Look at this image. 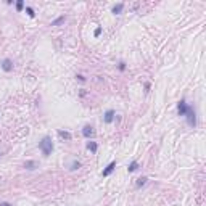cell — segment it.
<instances>
[{
  "label": "cell",
  "instance_id": "obj_1",
  "mask_svg": "<svg viewBox=\"0 0 206 206\" xmlns=\"http://www.w3.org/2000/svg\"><path fill=\"white\" fill-rule=\"evenodd\" d=\"M39 150L42 152L44 156H50L51 154V152H53V142H51V139L49 135H45L39 142Z\"/></svg>",
  "mask_w": 206,
  "mask_h": 206
},
{
  "label": "cell",
  "instance_id": "obj_2",
  "mask_svg": "<svg viewBox=\"0 0 206 206\" xmlns=\"http://www.w3.org/2000/svg\"><path fill=\"white\" fill-rule=\"evenodd\" d=\"M185 118H187V124L190 126V127H195L197 126V111H195V108L192 105L187 106V111H185Z\"/></svg>",
  "mask_w": 206,
  "mask_h": 206
},
{
  "label": "cell",
  "instance_id": "obj_3",
  "mask_svg": "<svg viewBox=\"0 0 206 206\" xmlns=\"http://www.w3.org/2000/svg\"><path fill=\"white\" fill-rule=\"evenodd\" d=\"M187 102H185V98H182V100L177 103V113H179V116H184L185 111H187Z\"/></svg>",
  "mask_w": 206,
  "mask_h": 206
},
{
  "label": "cell",
  "instance_id": "obj_4",
  "mask_svg": "<svg viewBox=\"0 0 206 206\" xmlns=\"http://www.w3.org/2000/svg\"><path fill=\"white\" fill-rule=\"evenodd\" d=\"M114 169H116V161H111V163H109L108 166H106L105 169H103L102 176H103V177H108V176H109V174H111Z\"/></svg>",
  "mask_w": 206,
  "mask_h": 206
},
{
  "label": "cell",
  "instance_id": "obj_5",
  "mask_svg": "<svg viewBox=\"0 0 206 206\" xmlns=\"http://www.w3.org/2000/svg\"><path fill=\"white\" fill-rule=\"evenodd\" d=\"M2 69L5 71V73H10V71H13V61L10 60V58H5V60L2 61Z\"/></svg>",
  "mask_w": 206,
  "mask_h": 206
},
{
  "label": "cell",
  "instance_id": "obj_6",
  "mask_svg": "<svg viewBox=\"0 0 206 206\" xmlns=\"http://www.w3.org/2000/svg\"><path fill=\"white\" fill-rule=\"evenodd\" d=\"M82 135L85 137V139H90V137L95 135V130L92 126H84V129H82Z\"/></svg>",
  "mask_w": 206,
  "mask_h": 206
},
{
  "label": "cell",
  "instance_id": "obj_7",
  "mask_svg": "<svg viewBox=\"0 0 206 206\" xmlns=\"http://www.w3.org/2000/svg\"><path fill=\"white\" fill-rule=\"evenodd\" d=\"M113 119H114V109H108V111L103 114V121H105L106 124H111Z\"/></svg>",
  "mask_w": 206,
  "mask_h": 206
},
{
  "label": "cell",
  "instance_id": "obj_8",
  "mask_svg": "<svg viewBox=\"0 0 206 206\" xmlns=\"http://www.w3.org/2000/svg\"><path fill=\"white\" fill-rule=\"evenodd\" d=\"M87 150L89 152H92V153H97V150H98V145H97V142H87Z\"/></svg>",
  "mask_w": 206,
  "mask_h": 206
},
{
  "label": "cell",
  "instance_id": "obj_9",
  "mask_svg": "<svg viewBox=\"0 0 206 206\" xmlns=\"http://www.w3.org/2000/svg\"><path fill=\"white\" fill-rule=\"evenodd\" d=\"M58 135H60L61 139H64V140H71V139H73L71 132H68V130H58Z\"/></svg>",
  "mask_w": 206,
  "mask_h": 206
},
{
  "label": "cell",
  "instance_id": "obj_10",
  "mask_svg": "<svg viewBox=\"0 0 206 206\" xmlns=\"http://www.w3.org/2000/svg\"><path fill=\"white\" fill-rule=\"evenodd\" d=\"M124 10V3H118V5H114L113 6V10L111 11L114 13V15H121V11Z\"/></svg>",
  "mask_w": 206,
  "mask_h": 206
},
{
  "label": "cell",
  "instance_id": "obj_11",
  "mask_svg": "<svg viewBox=\"0 0 206 206\" xmlns=\"http://www.w3.org/2000/svg\"><path fill=\"white\" fill-rule=\"evenodd\" d=\"M66 21V16L64 15H61V16H58L55 21H51V26H60V24H63V23Z\"/></svg>",
  "mask_w": 206,
  "mask_h": 206
},
{
  "label": "cell",
  "instance_id": "obj_12",
  "mask_svg": "<svg viewBox=\"0 0 206 206\" xmlns=\"http://www.w3.org/2000/svg\"><path fill=\"white\" fill-rule=\"evenodd\" d=\"M24 167H26V169H29V171H32V169H36V167H37V163H36V161H26Z\"/></svg>",
  "mask_w": 206,
  "mask_h": 206
},
{
  "label": "cell",
  "instance_id": "obj_13",
  "mask_svg": "<svg viewBox=\"0 0 206 206\" xmlns=\"http://www.w3.org/2000/svg\"><path fill=\"white\" fill-rule=\"evenodd\" d=\"M137 169H139V163H137V161H132V163L129 164V167H127L129 172H134V171H137Z\"/></svg>",
  "mask_w": 206,
  "mask_h": 206
},
{
  "label": "cell",
  "instance_id": "obj_14",
  "mask_svg": "<svg viewBox=\"0 0 206 206\" xmlns=\"http://www.w3.org/2000/svg\"><path fill=\"white\" fill-rule=\"evenodd\" d=\"M147 180H148L147 177H140V179L137 180V188H139V187H142V185H145V184H147Z\"/></svg>",
  "mask_w": 206,
  "mask_h": 206
},
{
  "label": "cell",
  "instance_id": "obj_15",
  "mask_svg": "<svg viewBox=\"0 0 206 206\" xmlns=\"http://www.w3.org/2000/svg\"><path fill=\"white\" fill-rule=\"evenodd\" d=\"M23 8H24V2H23V0H18V2H16V10H18V11H23Z\"/></svg>",
  "mask_w": 206,
  "mask_h": 206
},
{
  "label": "cell",
  "instance_id": "obj_16",
  "mask_svg": "<svg viewBox=\"0 0 206 206\" xmlns=\"http://www.w3.org/2000/svg\"><path fill=\"white\" fill-rule=\"evenodd\" d=\"M26 13H27L29 18H34V16H36V13H34V10L31 8V6H26Z\"/></svg>",
  "mask_w": 206,
  "mask_h": 206
},
{
  "label": "cell",
  "instance_id": "obj_17",
  "mask_svg": "<svg viewBox=\"0 0 206 206\" xmlns=\"http://www.w3.org/2000/svg\"><path fill=\"white\" fill-rule=\"evenodd\" d=\"M79 167H81V163H79V161H74L73 166H71V171H76V169H79Z\"/></svg>",
  "mask_w": 206,
  "mask_h": 206
},
{
  "label": "cell",
  "instance_id": "obj_18",
  "mask_svg": "<svg viewBox=\"0 0 206 206\" xmlns=\"http://www.w3.org/2000/svg\"><path fill=\"white\" fill-rule=\"evenodd\" d=\"M100 34H102V27H97V29H95V32H94V36H95V37H98Z\"/></svg>",
  "mask_w": 206,
  "mask_h": 206
},
{
  "label": "cell",
  "instance_id": "obj_19",
  "mask_svg": "<svg viewBox=\"0 0 206 206\" xmlns=\"http://www.w3.org/2000/svg\"><path fill=\"white\" fill-rule=\"evenodd\" d=\"M76 77H77V81H79V82H85V77L82 76V74H77Z\"/></svg>",
  "mask_w": 206,
  "mask_h": 206
},
{
  "label": "cell",
  "instance_id": "obj_20",
  "mask_svg": "<svg viewBox=\"0 0 206 206\" xmlns=\"http://www.w3.org/2000/svg\"><path fill=\"white\" fill-rule=\"evenodd\" d=\"M126 69V63H119V71H124Z\"/></svg>",
  "mask_w": 206,
  "mask_h": 206
},
{
  "label": "cell",
  "instance_id": "obj_21",
  "mask_svg": "<svg viewBox=\"0 0 206 206\" xmlns=\"http://www.w3.org/2000/svg\"><path fill=\"white\" fill-rule=\"evenodd\" d=\"M150 90V82H147V84H145V92H148Z\"/></svg>",
  "mask_w": 206,
  "mask_h": 206
},
{
  "label": "cell",
  "instance_id": "obj_22",
  "mask_svg": "<svg viewBox=\"0 0 206 206\" xmlns=\"http://www.w3.org/2000/svg\"><path fill=\"white\" fill-rule=\"evenodd\" d=\"M0 206H11L10 203H6V201H3V203H0Z\"/></svg>",
  "mask_w": 206,
  "mask_h": 206
}]
</instances>
